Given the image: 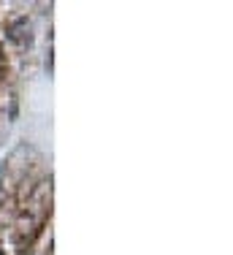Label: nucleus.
<instances>
[{
  "label": "nucleus",
  "instance_id": "nucleus-1",
  "mask_svg": "<svg viewBox=\"0 0 233 255\" xmlns=\"http://www.w3.org/2000/svg\"><path fill=\"white\" fill-rule=\"evenodd\" d=\"M0 255H5V253H0Z\"/></svg>",
  "mask_w": 233,
  "mask_h": 255
}]
</instances>
